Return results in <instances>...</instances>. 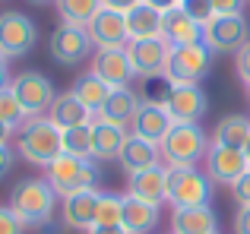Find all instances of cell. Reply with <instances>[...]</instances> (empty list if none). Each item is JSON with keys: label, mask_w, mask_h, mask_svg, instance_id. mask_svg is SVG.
I'll list each match as a JSON object with an SVG mask.
<instances>
[{"label": "cell", "mask_w": 250, "mask_h": 234, "mask_svg": "<svg viewBox=\"0 0 250 234\" xmlns=\"http://www.w3.org/2000/svg\"><path fill=\"white\" fill-rule=\"evenodd\" d=\"M29 120H32V114L19 105V98L10 92V86L0 89V123H3L6 130H22Z\"/></svg>", "instance_id": "obj_31"}, {"label": "cell", "mask_w": 250, "mask_h": 234, "mask_svg": "<svg viewBox=\"0 0 250 234\" xmlns=\"http://www.w3.org/2000/svg\"><path fill=\"white\" fill-rule=\"evenodd\" d=\"M234 199H238V206H250V168L244 174H241L238 180H234Z\"/></svg>", "instance_id": "obj_37"}, {"label": "cell", "mask_w": 250, "mask_h": 234, "mask_svg": "<svg viewBox=\"0 0 250 234\" xmlns=\"http://www.w3.org/2000/svg\"><path fill=\"white\" fill-rule=\"evenodd\" d=\"M70 228L63 222H54V218H51V222H44L42 228H35V234H67Z\"/></svg>", "instance_id": "obj_41"}, {"label": "cell", "mask_w": 250, "mask_h": 234, "mask_svg": "<svg viewBox=\"0 0 250 234\" xmlns=\"http://www.w3.org/2000/svg\"><path fill=\"white\" fill-rule=\"evenodd\" d=\"M136 108H140V98H136L133 89H111V95L104 98V105L98 108V120L104 123H117V127H127L133 120Z\"/></svg>", "instance_id": "obj_23"}, {"label": "cell", "mask_w": 250, "mask_h": 234, "mask_svg": "<svg viewBox=\"0 0 250 234\" xmlns=\"http://www.w3.org/2000/svg\"><path fill=\"white\" fill-rule=\"evenodd\" d=\"M143 3L155 6L159 13H168V10H174V6H181V0H143Z\"/></svg>", "instance_id": "obj_43"}, {"label": "cell", "mask_w": 250, "mask_h": 234, "mask_svg": "<svg viewBox=\"0 0 250 234\" xmlns=\"http://www.w3.org/2000/svg\"><path fill=\"white\" fill-rule=\"evenodd\" d=\"M159 146L155 142H146V139H140V136H127V142H124V149H121V155H117V161H121V168H124V174H140V171H146V168H152V165H159Z\"/></svg>", "instance_id": "obj_20"}, {"label": "cell", "mask_w": 250, "mask_h": 234, "mask_svg": "<svg viewBox=\"0 0 250 234\" xmlns=\"http://www.w3.org/2000/svg\"><path fill=\"white\" fill-rule=\"evenodd\" d=\"M244 0H212V16H241Z\"/></svg>", "instance_id": "obj_36"}, {"label": "cell", "mask_w": 250, "mask_h": 234, "mask_svg": "<svg viewBox=\"0 0 250 234\" xmlns=\"http://www.w3.org/2000/svg\"><path fill=\"white\" fill-rule=\"evenodd\" d=\"M162 16H165V13H159L155 6H149V3H136L133 10H127V13H124V19H127L130 41L162 38Z\"/></svg>", "instance_id": "obj_22"}, {"label": "cell", "mask_w": 250, "mask_h": 234, "mask_svg": "<svg viewBox=\"0 0 250 234\" xmlns=\"http://www.w3.org/2000/svg\"><path fill=\"white\" fill-rule=\"evenodd\" d=\"M121 209H124V196H114V193H98L95 225H121Z\"/></svg>", "instance_id": "obj_33"}, {"label": "cell", "mask_w": 250, "mask_h": 234, "mask_svg": "<svg viewBox=\"0 0 250 234\" xmlns=\"http://www.w3.org/2000/svg\"><path fill=\"white\" fill-rule=\"evenodd\" d=\"M89 234H127V231H124L121 225H95Z\"/></svg>", "instance_id": "obj_44"}, {"label": "cell", "mask_w": 250, "mask_h": 234, "mask_svg": "<svg viewBox=\"0 0 250 234\" xmlns=\"http://www.w3.org/2000/svg\"><path fill=\"white\" fill-rule=\"evenodd\" d=\"M247 92H250V86H247Z\"/></svg>", "instance_id": "obj_49"}, {"label": "cell", "mask_w": 250, "mask_h": 234, "mask_svg": "<svg viewBox=\"0 0 250 234\" xmlns=\"http://www.w3.org/2000/svg\"><path fill=\"white\" fill-rule=\"evenodd\" d=\"M38 38V29L25 13L6 10L0 13V54L10 60V57H22L25 51H32Z\"/></svg>", "instance_id": "obj_7"}, {"label": "cell", "mask_w": 250, "mask_h": 234, "mask_svg": "<svg viewBox=\"0 0 250 234\" xmlns=\"http://www.w3.org/2000/svg\"><path fill=\"white\" fill-rule=\"evenodd\" d=\"M212 63V51L206 48V41L200 44H184V48H171L168 51V63L165 73L171 82H184V86H200L209 73Z\"/></svg>", "instance_id": "obj_6"}, {"label": "cell", "mask_w": 250, "mask_h": 234, "mask_svg": "<svg viewBox=\"0 0 250 234\" xmlns=\"http://www.w3.org/2000/svg\"><path fill=\"white\" fill-rule=\"evenodd\" d=\"M162 38L171 44V48H184V44H200L206 38V25L193 22L181 6L168 10L162 16Z\"/></svg>", "instance_id": "obj_17"}, {"label": "cell", "mask_w": 250, "mask_h": 234, "mask_svg": "<svg viewBox=\"0 0 250 234\" xmlns=\"http://www.w3.org/2000/svg\"><path fill=\"white\" fill-rule=\"evenodd\" d=\"M35 3H48V0H35Z\"/></svg>", "instance_id": "obj_48"}, {"label": "cell", "mask_w": 250, "mask_h": 234, "mask_svg": "<svg viewBox=\"0 0 250 234\" xmlns=\"http://www.w3.org/2000/svg\"><path fill=\"white\" fill-rule=\"evenodd\" d=\"M234 70H238V76L250 86V41L238 51V54H234Z\"/></svg>", "instance_id": "obj_38"}, {"label": "cell", "mask_w": 250, "mask_h": 234, "mask_svg": "<svg viewBox=\"0 0 250 234\" xmlns=\"http://www.w3.org/2000/svg\"><path fill=\"white\" fill-rule=\"evenodd\" d=\"M85 32H89V41L95 44L98 51H108V48H127V44H130L127 19H124V13L108 10V6H102V10H98L95 16L89 19Z\"/></svg>", "instance_id": "obj_10"}, {"label": "cell", "mask_w": 250, "mask_h": 234, "mask_svg": "<svg viewBox=\"0 0 250 234\" xmlns=\"http://www.w3.org/2000/svg\"><path fill=\"white\" fill-rule=\"evenodd\" d=\"M13 168V149L10 146H0V177Z\"/></svg>", "instance_id": "obj_42"}, {"label": "cell", "mask_w": 250, "mask_h": 234, "mask_svg": "<svg viewBox=\"0 0 250 234\" xmlns=\"http://www.w3.org/2000/svg\"><path fill=\"white\" fill-rule=\"evenodd\" d=\"M95 209H98V190H83L73 196H63L61 222L70 231H92L95 228Z\"/></svg>", "instance_id": "obj_18"}, {"label": "cell", "mask_w": 250, "mask_h": 234, "mask_svg": "<svg viewBox=\"0 0 250 234\" xmlns=\"http://www.w3.org/2000/svg\"><path fill=\"white\" fill-rule=\"evenodd\" d=\"M10 133H13V130H6L3 123H0V146H6V139H10Z\"/></svg>", "instance_id": "obj_46"}, {"label": "cell", "mask_w": 250, "mask_h": 234, "mask_svg": "<svg viewBox=\"0 0 250 234\" xmlns=\"http://www.w3.org/2000/svg\"><path fill=\"white\" fill-rule=\"evenodd\" d=\"M130 196L143 199V203H152V206L168 199V168L152 165L140 174H130Z\"/></svg>", "instance_id": "obj_19"}, {"label": "cell", "mask_w": 250, "mask_h": 234, "mask_svg": "<svg viewBox=\"0 0 250 234\" xmlns=\"http://www.w3.org/2000/svg\"><path fill=\"white\" fill-rule=\"evenodd\" d=\"M92 41H89V32L80 29V25H57L54 35H51V57L63 67H76L80 60H85Z\"/></svg>", "instance_id": "obj_12"}, {"label": "cell", "mask_w": 250, "mask_h": 234, "mask_svg": "<svg viewBox=\"0 0 250 234\" xmlns=\"http://www.w3.org/2000/svg\"><path fill=\"white\" fill-rule=\"evenodd\" d=\"M0 234H25V225L10 206H0Z\"/></svg>", "instance_id": "obj_35"}, {"label": "cell", "mask_w": 250, "mask_h": 234, "mask_svg": "<svg viewBox=\"0 0 250 234\" xmlns=\"http://www.w3.org/2000/svg\"><path fill=\"white\" fill-rule=\"evenodd\" d=\"M215 234H219V231H215Z\"/></svg>", "instance_id": "obj_50"}, {"label": "cell", "mask_w": 250, "mask_h": 234, "mask_svg": "<svg viewBox=\"0 0 250 234\" xmlns=\"http://www.w3.org/2000/svg\"><path fill=\"white\" fill-rule=\"evenodd\" d=\"M209 111V98L200 86H184V82H174L168 98V114L171 120L177 123H200Z\"/></svg>", "instance_id": "obj_14"}, {"label": "cell", "mask_w": 250, "mask_h": 234, "mask_svg": "<svg viewBox=\"0 0 250 234\" xmlns=\"http://www.w3.org/2000/svg\"><path fill=\"white\" fill-rule=\"evenodd\" d=\"M124 142H127V130L117 127V123H104L95 120L92 123V158L98 161H111L121 155Z\"/></svg>", "instance_id": "obj_24"}, {"label": "cell", "mask_w": 250, "mask_h": 234, "mask_svg": "<svg viewBox=\"0 0 250 234\" xmlns=\"http://www.w3.org/2000/svg\"><path fill=\"white\" fill-rule=\"evenodd\" d=\"M159 225V206L143 203L136 196H124V209H121V228L127 234H149Z\"/></svg>", "instance_id": "obj_21"}, {"label": "cell", "mask_w": 250, "mask_h": 234, "mask_svg": "<svg viewBox=\"0 0 250 234\" xmlns=\"http://www.w3.org/2000/svg\"><path fill=\"white\" fill-rule=\"evenodd\" d=\"M171 89H174V82L168 79V73L140 76V86H136V98H140V105H159V108H168Z\"/></svg>", "instance_id": "obj_28"}, {"label": "cell", "mask_w": 250, "mask_h": 234, "mask_svg": "<svg viewBox=\"0 0 250 234\" xmlns=\"http://www.w3.org/2000/svg\"><path fill=\"white\" fill-rule=\"evenodd\" d=\"M54 196L48 180L42 177H25L13 187L10 193V209L19 215V222L25 228H42L44 222L54 218Z\"/></svg>", "instance_id": "obj_1"}, {"label": "cell", "mask_w": 250, "mask_h": 234, "mask_svg": "<svg viewBox=\"0 0 250 234\" xmlns=\"http://www.w3.org/2000/svg\"><path fill=\"white\" fill-rule=\"evenodd\" d=\"M212 199V180L196 168H168V203L174 209H193L209 206Z\"/></svg>", "instance_id": "obj_5"}, {"label": "cell", "mask_w": 250, "mask_h": 234, "mask_svg": "<svg viewBox=\"0 0 250 234\" xmlns=\"http://www.w3.org/2000/svg\"><path fill=\"white\" fill-rule=\"evenodd\" d=\"M234 234H250V206H238V212H234Z\"/></svg>", "instance_id": "obj_39"}, {"label": "cell", "mask_w": 250, "mask_h": 234, "mask_svg": "<svg viewBox=\"0 0 250 234\" xmlns=\"http://www.w3.org/2000/svg\"><path fill=\"white\" fill-rule=\"evenodd\" d=\"M244 155H247V161H250V139H247V146H244Z\"/></svg>", "instance_id": "obj_47"}, {"label": "cell", "mask_w": 250, "mask_h": 234, "mask_svg": "<svg viewBox=\"0 0 250 234\" xmlns=\"http://www.w3.org/2000/svg\"><path fill=\"white\" fill-rule=\"evenodd\" d=\"M168 51H171V44L165 38L130 41L127 44V57H130V63H133V70H136V79H140V76H152V73H165Z\"/></svg>", "instance_id": "obj_15"}, {"label": "cell", "mask_w": 250, "mask_h": 234, "mask_svg": "<svg viewBox=\"0 0 250 234\" xmlns=\"http://www.w3.org/2000/svg\"><path fill=\"white\" fill-rule=\"evenodd\" d=\"M159 152L168 161V168H196V161L206 158V152H209V139L200 123H177L174 120L168 136L159 142Z\"/></svg>", "instance_id": "obj_3"}, {"label": "cell", "mask_w": 250, "mask_h": 234, "mask_svg": "<svg viewBox=\"0 0 250 234\" xmlns=\"http://www.w3.org/2000/svg\"><path fill=\"white\" fill-rule=\"evenodd\" d=\"M63 152L80 155V158H92V123L63 130Z\"/></svg>", "instance_id": "obj_32"}, {"label": "cell", "mask_w": 250, "mask_h": 234, "mask_svg": "<svg viewBox=\"0 0 250 234\" xmlns=\"http://www.w3.org/2000/svg\"><path fill=\"white\" fill-rule=\"evenodd\" d=\"M54 3L63 25H80V29H85L89 19L102 10V0H54Z\"/></svg>", "instance_id": "obj_30"}, {"label": "cell", "mask_w": 250, "mask_h": 234, "mask_svg": "<svg viewBox=\"0 0 250 234\" xmlns=\"http://www.w3.org/2000/svg\"><path fill=\"white\" fill-rule=\"evenodd\" d=\"M70 92L80 98L83 108H89V111L98 114V108H102L104 98L111 95V86H108V82H102L95 73H85V76H80V79H76V86L70 89Z\"/></svg>", "instance_id": "obj_29"}, {"label": "cell", "mask_w": 250, "mask_h": 234, "mask_svg": "<svg viewBox=\"0 0 250 234\" xmlns=\"http://www.w3.org/2000/svg\"><path fill=\"white\" fill-rule=\"evenodd\" d=\"M136 3H143V0H102V6H108V10H117V13L133 10Z\"/></svg>", "instance_id": "obj_40"}, {"label": "cell", "mask_w": 250, "mask_h": 234, "mask_svg": "<svg viewBox=\"0 0 250 234\" xmlns=\"http://www.w3.org/2000/svg\"><path fill=\"white\" fill-rule=\"evenodd\" d=\"M16 149L25 161L48 168L54 158L63 155V130L54 127L48 117H32L16 136Z\"/></svg>", "instance_id": "obj_2"}, {"label": "cell", "mask_w": 250, "mask_h": 234, "mask_svg": "<svg viewBox=\"0 0 250 234\" xmlns=\"http://www.w3.org/2000/svg\"><path fill=\"white\" fill-rule=\"evenodd\" d=\"M171 234H215V212L209 206L171 212Z\"/></svg>", "instance_id": "obj_25"}, {"label": "cell", "mask_w": 250, "mask_h": 234, "mask_svg": "<svg viewBox=\"0 0 250 234\" xmlns=\"http://www.w3.org/2000/svg\"><path fill=\"white\" fill-rule=\"evenodd\" d=\"M250 168L244 149H225V146H212L209 142V152H206V174L212 184H225L234 187V180L241 177Z\"/></svg>", "instance_id": "obj_11"}, {"label": "cell", "mask_w": 250, "mask_h": 234, "mask_svg": "<svg viewBox=\"0 0 250 234\" xmlns=\"http://www.w3.org/2000/svg\"><path fill=\"white\" fill-rule=\"evenodd\" d=\"M247 139H250V117L244 114H225L212 130V146L244 149Z\"/></svg>", "instance_id": "obj_26"}, {"label": "cell", "mask_w": 250, "mask_h": 234, "mask_svg": "<svg viewBox=\"0 0 250 234\" xmlns=\"http://www.w3.org/2000/svg\"><path fill=\"white\" fill-rule=\"evenodd\" d=\"M171 127H174V120H171L168 108L140 105V108H136V114H133V120H130V136H140V139L155 142V146H159V142L168 136Z\"/></svg>", "instance_id": "obj_16"}, {"label": "cell", "mask_w": 250, "mask_h": 234, "mask_svg": "<svg viewBox=\"0 0 250 234\" xmlns=\"http://www.w3.org/2000/svg\"><path fill=\"white\" fill-rule=\"evenodd\" d=\"M51 190L57 196H73V193L83 190H95L98 184V168L92 158H80V155H67L63 152L61 158H54L48 165V177Z\"/></svg>", "instance_id": "obj_4"}, {"label": "cell", "mask_w": 250, "mask_h": 234, "mask_svg": "<svg viewBox=\"0 0 250 234\" xmlns=\"http://www.w3.org/2000/svg\"><path fill=\"white\" fill-rule=\"evenodd\" d=\"M6 79H10V70H6V57L0 54V89H6V86H10Z\"/></svg>", "instance_id": "obj_45"}, {"label": "cell", "mask_w": 250, "mask_h": 234, "mask_svg": "<svg viewBox=\"0 0 250 234\" xmlns=\"http://www.w3.org/2000/svg\"><path fill=\"white\" fill-rule=\"evenodd\" d=\"M92 73L102 82H108L111 89H127L130 79H136V70L127 57V48H108L98 51L95 60H92Z\"/></svg>", "instance_id": "obj_13"}, {"label": "cell", "mask_w": 250, "mask_h": 234, "mask_svg": "<svg viewBox=\"0 0 250 234\" xmlns=\"http://www.w3.org/2000/svg\"><path fill=\"white\" fill-rule=\"evenodd\" d=\"M181 10L187 13L193 22L206 25L212 19V0H181Z\"/></svg>", "instance_id": "obj_34"}, {"label": "cell", "mask_w": 250, "mask_h": 234, "mask_svg": "<svg viewBox=\"0 0 250 234\" xmlns=\"http://www.w3.org/2000/svg\"><path fill=\"white\" fill-rule=\"evenodd\" d=\"M89 114H92L89 108H83V105H80V98H76L73 92H67V95H57V98H54L48 120L54 123V127H61V130H70V127H83V123H92V120H89Z\"/></svg>", "instance_id": "obj_27"}, {"label": "cell", "mask_w": 250, "mask_h": 234, "mask_svg": "<svg viewBox=\"0 0 250 234\" xmlns=\"http://www.w3.org/2000/svg\"><path fill=\"white\" fill-rule=\"evenodd\" d=\"M10 92L19 98V105L25 108L32 117H38L42 111H51V105H54V86H51L48 76L35 73V70H25V73H19L16 79L10 82Z\"/></svg>", "instance_id": "obj_8"}, {"label": "cell", "mask_w": 250, "mask_h": 234, "mask_svg": "<svg viewBox=\"0 0 250 234\" xmlns=\"http://www.w3.org/2000/svg\"><path fill=\"white\" fill-rule=\"evenodd\" d=\"M206 48L209 51H234L238 54L241 48L250 41V29H247V19L244 16H212L206 22Z\"/></svg>", "instance_id": "obj_9"}]
</instances>
